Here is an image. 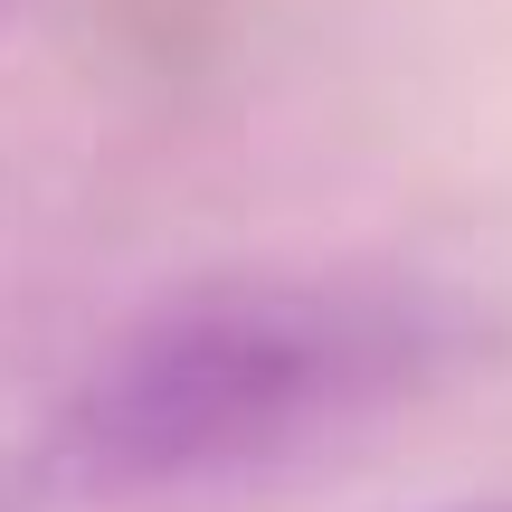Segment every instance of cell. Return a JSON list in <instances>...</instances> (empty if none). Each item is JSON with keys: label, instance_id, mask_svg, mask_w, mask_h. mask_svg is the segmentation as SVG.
I'll list each match as a JSON object with an SVG mask.
<instances>
[{"label": "cell", "instance_id": "6da1fadb", "mask_svg": "<svg viewBox=\"0 0 512 512\" xmlns=\"http://www.w3.org/2000/svg\"><path fill=\"white\" fill-rule=\"evenodd\" d=\"M465 351V313L399 275H219L152 304L57 418L86 494H162L285 465L408 408Z\"/></svg>", "mask_w": 512, "mask_h": 512}, {"label": "cell", "instance_id": "7a4b0ae2", "mask_svg": "<svg viewBox=\"0 0 512 512\" xmlns=\"http://www.w3.org/2000/svg\"><path fill=\"white\" fill-rule=\"evenodd\" d=\"M456 512H512V503H456Z\"/></svg>", "mask_w": 512, "mask_h": 512}, {"label": "cell", "instance_id": "3957f363", "mask_svg": "<svg viewBox=\"0 0 512 512\" xmlns=\"http://www.w3.org/2000/svg\"><path fill=\"white\" fill-rule=\"evenodd\" d=\"M10 10H19V0H0V29H10Z\"/></svg>", "mask_w": 512, "mask_h": 512}]
</instances>
